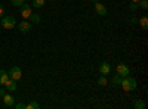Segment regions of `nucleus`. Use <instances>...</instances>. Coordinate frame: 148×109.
Returning a JSON list of instances; mask_svg holds the SVG:
<instances>
[{
	"instance_id": "cd10ccee",
	"label": "nucleus",
	"mask_w": 148,
	"mask_h": 109,
	"mask_svg": "<svg viewBox=\"0 0 148 109\" xmlns=\"http://www.w3.org/2000/svg\"><path fill=\"white\" fill-rule=\"evenodd\" d=\"M51 2H55V0H51Z\"/></svg>"
},
{
	"instance_id": "423d86ee",
	"label": "nucleus",
	"mask_w": 148,
	"mask_h": 109,
	"mask_svg": "<svg viewBox=\"0 0 148 109\" xmlns=\"http://www.w3.org/2000/svg\"><path fill=\"white\" fill-rule=\"evenodd\" d=\"M18 28H19V31H21V32L27 34V32H30V31H31L33 24H31V22H28V21H22V22L19 24V25H18Z\"/></svg>"
},
{
	"instance_id": "aec40b11",
	"label": "nucleus",
	"mask_w": 148,
	"mask_h": 109,
	"mask_svg": "<svg viewBox=\"0 0 148 109\" xmlns=\"http://www.w3.org/2000/svg\"><path fill=\"white\" fill-rule=\"evenodd\" d=\"M10 3L14 6H16V7H19L22 3H25V0H10Z\"/></svg>"
},
{
	"instance_id": "f257e3e1",
	"label": "nucleus",
	"mask_w": 148,
	"mask_h": 109,
	"mask_svg": "<svg viewBox=\"0 0 148 109\" xmlns=\"http://www.w3.org/2000/svg\"><path fill=\"white\" fill-rule=\"evenodd\" d=\"M120 86H121V89L125 90V91H133V90H136L138 83H136V80H135L133 77L127 75V77H123L121 78Z\"/></svg>"
},
{
	"instance_id": "1a4fd4ad",
	"label": "nucleus",
	"mask_w": 148,
	"mask_h": 109,
	"mask_svg": "<svg viewBox=\"0 0 148 109\" xmlns=\"http://www.w3.org/2000/svg\"><path fill=\"white\" fill-rule=\"evenodd\" d=\"M99 72H101V75H108L111 72V65L108 62H102L99 65Z\"/></svg>"
},
{
	"instance_id": "20e7f679",
	"label": "nucleus",
	"mask_w": 148,
	"mask_h": 109,
	"mask_svg": "<svg viewBox=\"0 0 148 109\" xmlns=\"http://www.w3.org/2000/svg\"><path fill=\"white\" fill-rule=\"evenodd\" d=\"M116 69H117V74H119L120 77H127V75H130V69H129V66L125 65V64H119Z\"/></svg>"
},
{
	"instance_id": "f8f14e48",
	"label": "nucleus",
	"mask_w": 148,
	"mask_h": 109,
	"mask_svg": "<svg viewBox=\"0 0 148 109\" xmlns=\"http://www.w3.org/2000/svg\"><path fill=\"white\" fill-rule=\"evenodd\" d=\"M138 24L141 25L142 30H148V18L147 16H142L141 19H138Z\"/></svg>"
},
{
	"instance_id": "a878e982",
	"label": "nucleus",
	"mask_w": 148,
	"mask_h": 109,
	"mask_svg": "<svg viewBox=\"0 0 148 109\" xmlns=\"http://www.w3.org/2000/svg\"><path fill=\"white\" fill-rule=\"evenodd\" d=\"M130 2H132V3H138V2H139V0H130Z\"/></svg>"
},
{
	"instance_id": "b1692460",
	"label": "nucleus",
	"mask_w": 148,
	"mask_h": 109,
	"mask_svg": "<svg viewBox=\"0 0 148 109\" xmlns=\"http://www.w3.org/2000/svg\"><path fill=\"white\" fill-rule=\"evenodd\" d=\"M5 94H6V90L5 89H0V97H3Z\"/></svg>"
},
{
	"instance_id": "6e6552de",
	"label": "nucleus",
	"mask_w": 148,
	"mask_h": 109,
	"mask_svg": "<svg viewBox=\"0 0 148 109\" xmlns=\"http://www.w3.org/2000/svg\"><path fill=\"white\" fill-rule=\"evenodd\" d=\"M16 87H18V86H16V81H15V80H12V78L9 77V78H8V81L5 83V89H6V90H9V91H15V90H16Z\"/></svg>"
},
{
	"instance_id": "0eeeda50",
	"label": "nucleus",
	"mask_w": 148,
	"mask_h": 109,
	"mask_svg": "<svg viewBox=\"0 0 148 109\" xmlns=\"http://www.w3.org/2000/svg\"><path fill=\"white\" fill-rule=\"evenodd\" d=\"M95 10H96V14L99 15V16H105L107 15V7L101 2H96L95 3Z\"/></svg>"
},
{
	"instance_id": "39448f33",
	"label": "nucleus",
	"mask_w": 148,
	"mask_h": 109,
	"mask_svg": "<svg viewBox=\"0 0 148 109\" xmlns=\"http://www.w3.org/2000/svg\"><path fill=\"white\" fill-rule=\"evenodd\" d=\"M19 7H21V16H22V18H25V19L30 18V15L33 14L31 6H30V5H25V3H22Z\"/></svg>"
},
{
	"instance_id": "393cba45",
	"label": "nucleus",
	"mask_w": 148,
	"mask_h": 109,
	"mask_svg": "<svg viewBox=\"0 0 148 109\" xmlns=\"http://www.w3.org/2000/svg\"><path fill=\"white\" fill-rule=\"evenodd\" d=\"M129 22H130V24H138V18H132Z\"/></svg>"
},
{
	"instance_id": "6ab92c4d",
	"label": "nucleus",
	"mask_w": 148,
	"mask_h": 109,
	"mask_svg": "<svg viewBox=\"0 0 148 109\" xmlns=\"http://www.w3.org/2000/svg\"><path fill=\"white\" fill-rule=\"evenodd\" d=\"M139 5H138V7H141V9H148V2H147V0H139V2H138Z\"/></svg>"
},
{
	"instance_id": "f03ea898",
	"label": "nucleus",
	"mask_w": 148,
	"mask_h": 109,
	"mask_svg": "<svg viewBox=\"0 0 148 109\" xmlns=\"http://www.w3.org/2000/svg\"><path fill=\"white\" fill-rule=\"evenodd\" d=\"M0 25H2L3 28H6V30H12L16 25V19H15V16H6L5 15L2 18V21H0Z\"/></svg>"
},
{
	"instance_id": "ddd939ff",
	"label": "nucleus",
	"mask_w": 148,
	"mask_h": 109,
	"mask_svg": "<svg viewBox=\"0 0 148 109\" xmlns=\"http://www.w3.org/2000/svg\"><path fill=\"white\" fill-rule=\"evenodd\" d=\"M133 106H135V109H145V102L141 100V99H138V100H135Z\"/></svg>"
},
{
	"instance_id": "9b49d317",
	"label": "nucleus",
	"mask_w": 148,
	"mask_h": 109,
	"mask_svg": "<svg viewBox=\"0 0 148 109\" xmlns=\"http://www.w3.org/2000/svg\"><path fill=\"white\" fill-rule=\"evenodd\" d=\"M8 78H9L8 72L3 71V69H0V86H5V83L8 81Z\"/></svg>"
},
{
	"instance_id": "a211bd4d",
	"label": "nucleus",
	"mask_w": 148,
	"mask_h": 109,
	"mask_svg": "<svg viewBox=\"0 0 148 109\" xmlns=\"http://www.w3.org/2000/svg\"><path fill=\"white\" fill-rule=\"evenodd\" d=\"M43 5H45V0H33V6H34V7H37V9L42 7Z\"/></svg>"
},
{
	"instance_id": "f3484780",
	"label": "nucleus",
	"mask_w": 148,
	"mask_h": 109,
	"mask_svg": "<svg viewBox=\"0 0 148 109\" xmlns=\"http://www.w3.org/2000/svg\"><path fill=\"white\" fill-rule=\"evenodd\" d=\"M107 83H108V81H107L105 75H101L99 78H98V84H99L101 87H105V86H107Z\"/></svg>"
},
{
	"instance_id": "5701e85b",
	"label": "nucleus",
	"mask_w": 148,
	"mask_h": 109,
	"mask_svg": "<svg viewBox=\"0 0 148 109\" xmlns=\"http://www.w3.org/2000/svg\"><path fill=\"white\" fill-rule=\"evenodd\" d=\"M3 16H5V7L0 5V18H3Z\"/></svg>"
},
{
	"instance_id": "dca6fc26",
	"label": "nucleus",
	"mask_w": 148,
	"mask_h": 109,
	"mask_svg": "<svg viewBox=\"0 0 148 109\" xmlns=\"http://www.w3.org/2000/svg\"><path fill=\"white\" fill-rule=\"evenodd\" d=\"M39 108H40V105L34 100H31L28 105H25V109H39Z\"/></svg>"
},
{
	"instance_id": "bb28decb",
	"label": "nucleus",
	"mask_w": 148,
	"mask_h": 109,
	"mask_svg": "<svg viewBox=\"0 0 148 109\" xmlns=\"http://www.w3.org/2000/svg\"><path fill=\"white\" fill-rule=\"evenodd\" d=\"M90 2H93V3H96V2H99V0H90Z\"/></svg>"
},
{
	"instance_id": "4468645a",
	"label": "nucleus",
	"mask_w": 148,
	"mask_h": 109,
	"mask_svg": "<svg viewBox=\"0 0 148 109\" xmlns=\"http://www.w3.org/2000/svg\"><path fill=\"white\" fill-rule=\"evenodd\" d=\"M30 19H31V24H39L40 22V15L39 14H31Z\"/></svg>"
},
{
	"instance_id": "412c9836",
	"label": "nucleus",
	"mask_w": 148,
	"mask_h": 109,
	"mask_svg": "<svg viewBox=\"0 0 148 109\" xmlns=\"http://www.w3.org/2000/svg\"><path fill=\"white\" fill-rule=\"evenodd\" d=\"M16 109H25V103H22V102H19V103H16V105H14Z\"/></svg>"
},
{
	"instance_id": "2eb2a0df",
	"label": "nucleus",
	"mask_w": 148,
	"mask_h": 109,
	"mask_svg": "<svg viewBox=\"0 0 148 109\" xmlns=\"http://www.w3.org/2000/svg\"><path fill=\"white\" fill-rule=\"evenodd\" d=\"M121 78H123V77H120L119 74H117V75H113V78H111V83H113L114 86H120V83H121Z\"/></svg>"
},
{
	"instance_id": "9d476101",
	"label": "nucleus",
	"mask_w": 148,
	"mask_h": 109,
	"mask_svg": "<svg viewBox=\"0 0 148 109\" xmlns=\"http://www.w3.org/2000/svg\"><path fill=\"white\" fill-rule=\"evenodd\" d=\"M3 102H5L6 106L10 108V106H14V105H15V97H12L10 94H5V96H3Z\"/></svg>"
},
{
	"instance_id": "4be33fe9",
	"label": "nucleus",
	"mask_w": 148,
	"mask_h": 109,
	"mask_svg": "<svg viewBox=\"0 0 148 109\" xmlns=\"http://www.w3.org/2000/svg\"><path fill=\"white\" fill-rule=\"evenodd\" d=\"M129 9H130L132 12H135V10H136V9H138V5H136V3H132V5L129 6Z\"/></svg>"
},
{
	"instance_id": "c85d7f7f",
	"label": "nucleus",
	"mask_w": 148,
	"mask_h": 109,
	"mask_svg": "<svg viewBox=\"0 0 148 109\" xmlns=\"http://www.w3.org/2000/svg\"><path fill=\"white\" fill-rule=\"evenodd\" d=\"M0 27H2V25H0Z\"/></svg>"
},
{
	"instance_id": "7ed1b4c3",
	"label": "nucleus",
	"mask_w": 148,
	"mask_h": 109,
	"mask_svg": "<svg viewBox=\"0 0 148 109\" xmlns=\"http://www.w3.org/2000/svg\"><path fill=\"white\" fill-rule=\"evenodd\" d=\"M9 77H10L12 80H15V81H19L21 77H22V71H21V68H19V66H12L10 71H9Z\"/></svg>"
}]
</instances>
